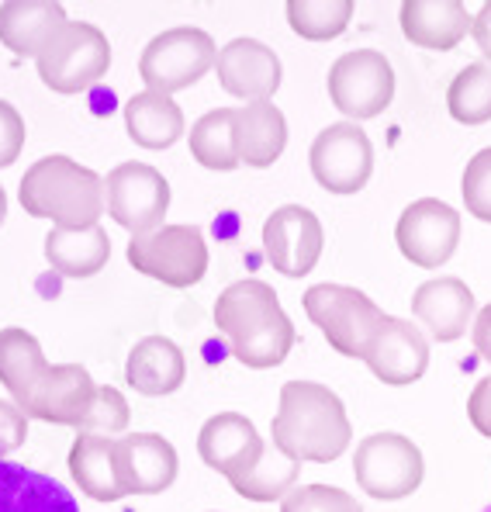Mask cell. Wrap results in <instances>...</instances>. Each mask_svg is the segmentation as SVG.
Masks as SVG:
<instances>
[{"mask_svg": "<svg viewBox=\"0 0 491 512\" xmlns=\"http://www.w3.org/2000/svg\"><path fill=\"white\" fill-rule=\"evenodd\" d=\"M28 440V416L14 402L0 398V461L7 454H14L18 447H25Z\"/></svg>", "mask_w": 491, "mask_h": 512, "instance_id": "8d00e7d4", "label": "cell"}, {"mask_svg": "<svg viewBox=\"0 0 491 512\" xmlns=\"http://www.w3.org/2000/svg\"><path fill=\"white\" fill-rule=\"evenodd\" d=\"M215 329L225 336L232 357L249 371L281 367L294 346V322L267 281H236L215 301Z\"/></svg>", "mask_w": 491, "mask_h": 512, "instance_id": "6da1fadb", "label": "cell"}, {"mask_svg": "<svg viewBox=\"0 0 491 512\" xmlns=\"http://www.w3.org/2000/svg\"><path fill=\"white\" fill-rule=\"evenodd\" d=\"M215 73L225 94L239 97L246 104L270 101L281 87V59L260 39H232L215 56Z\"/></svg>", "mask_w": 491, "mask_h": 512, "instance_id": "9a60e30c", "label": "cell"}, {"mask_svg": "<svg viewBox=\"0 0 491 512\" xmlns=\"http://www.w3.org/2000/svg\"><path fill=\"white\" fill-rule=\"evenodd\" d=\"M298 471H301L298 461L284 457L274 443H267L260 464H256L246 478L232 481V488H236V495H243L246 502H281L294 488V481H298Z\"/></svg>", "mask_w": 491, "mask_h": 512, "instance_id": "1f68e13d", "label": "cell"}, {"mask_svg": "<svg viewBox=\"0 0 491 512\" xmlns=\"http://www.w3.org/2000/svg\"><path fill=\"white\" fill-rule=\"evenodd\" d=\"M364 364L370 367L377 381L391 384V388H405V384L419 381L429 367V343L409 319H395L388 315L381 333L370 343Z\"/></svg>", "mask_w": 491, "mask_h": 512, "instance_id": "ac0fdd59", "label": "cell"}, {"mask_svg": "<svg viewBox=\"0 0 491 512\" xmlns=\"http://www.w3.org/2000/svg\"><path fill=\"white\" fill-rule=\"evenodd\" d=\"M187 360L173 340L166 336H146L128 350L125 360V381L132 391L146 398H166L184 384Z\"/></svg>", "mask_w": 491, "mask_h": 512, "instance_id": "7402d4cb", "label": "cell"}, {"mask_svg": "<svg viewBox=\"0 0 491 512\" xmlns=\"http://www.w3.org/2000/svg\"><path fill=\"white\" fill-rule=\"evenodd\" d=\"M471 39L478 42L481 56H485V63L491 66V4H485L478 14H474V21H471Z\"/></svg>", "mask_w": 491, "mask_h": 512, "instance_id": "f35d334b", "label": "cell"}, {"mask_svg": "<svg viewBox=\"0 0 491 512\" xmlns=\"http://www.w3.org/2000/svg\"><path fill=\"white\" fill-rule=\"evenodd\" d=\"M308 167H312L319 187L329 194H357L367 187L370 173H374V146L370 135L353 122H336L322 128L312 142L308 153Z\"/></svg>", "mask_w": 491, "mask_h": 512, "instance_id": "8fae6325", "label": "cell"}, {"mask_svg": "<svg viewBox=\"0 0 491 512\" xmlns=\"http://www.w3.org/2000/svg\"><path fill=\"white\" fill-rule=\"evenodd\" d=\"M326 246V232L312 208L284 205L263 222V253L284 277H308Z\"/></svg>", "mask_w": 491, "mask_h": 512, "instance_id": "4fadbf2b", "label": "cell"}, {"mask_svg": "<svg viewBox=\"0 0 491 512\" xmlns=\"http://www.w3.org/2000/svg\"><path fill=\"white\" fill-rule=\"evenodd\" d=\"M111 256V239L104 225H90V229H52L45 236V260L56 274L63 277H94L104 270Z\"/></svg>", "mask_w": 491, "mask_h": 512, "instance_id": "484cf974", "label": "cell"}, {"mask_svg": "<svg viewBox=\"0 0 491 512\" xmlns=\"http://www.w3.org/2000/svg\"><path fill=\"white\" fill-rule=\"evenodd\" d=\"M474 14L460 0H405L398 11L405 39L422 45V49L450 52L471 35Z\"/></svg>", "mask_w": 491, "mask_h": 512, "instance_id": "ffe728a7", "label": "cell"}, {"mask_svg": "<svg viewBox=\"0 0 491 512\" xmlns=\"http://www.w3.org/2000/svg\"><path fill=\"white\" fill-rule=\"evenodd\" d=\"M0 512H80V506L49 474L0 461Z\"/></svg>", "mask_w": 491, "mask_h": 512, "instance_id": "cb8c5ba5", "label": "cell"}, {"mask_svg": "<svg viewBox=\"0 0 491 512\" xmlns=\"http://www.w3.org/2000/svg\"><path fill=\"white\" fill-rule=\"evenodd\" d=\"M474 350H478L481 360L491 364V301L474 315Z\"/></svg>", "mask_w": 491, "mask_h": 512, "instance_id": "ab89813d", "label": "cell"}, {"mask_svg": "<svg viewBox=\"0 0 491 512\" xmlns=\"http://www.w3.org/2000/svg\"><path fill=\"white\" fill-rule=\"evenodd\" d=\"M305 315L322 329V336L336 353L350 360H364L374 336L381 333L388 315L370 301L364 291L346 284H315L301 298Z\"/></svg>", "mask_w": 491, "mask_h": 512, "instance_id": "277c9868", "label": "cell"}, {"mask_svg": "<svg viewBox=\"0 0 491 512\" xmlns=\"http://www.w3.org/2000/svg\"><path fill=\"white\" fill-rule=\"evenodd\" d=\"M66 21V7L52 0H7L0 4V42L14 56L39 59Z\"/></svg>", "mask_w": 491, "mask_h": 512, "instance_id": "44dd1931", "label": "cell"}, {"mask_svg": "<svg viewBox=\"0 0 491 512\" xmlns=\"http://www.w3.org/2000/svg\"><path fill=\"white\" fill-rule=\"evenodd\" d=\"M353 0H287V25L308 42H332L346 32Z\"/></svg>", "mask_w": 491, "mask_h": 512, "instance_id": "f546056e", "label": "cell"}, {"mask_svg": "<svg viewBox=\"0 0 491 512\" xmlns=\"http://www.w3.org/2000/svg\"><path fill=\"white\" fill-rule=\"evenodd\" d=\"M18 201L32 218H49L56 229H90L104 215V177L70 156H42L25 170Z\"/></svg>", "mask_w": 491, "mask_h": 512, "instance_id": "3957f363", "label": "cell"}, {"mask_svg": "<svg viewBox=\"0 0 491 512\" xmlns=\"http://www.w3.org/2000/svg\"><path fill=\"white\" fill-rule=\"evenodd\" d=\"M128 419L132 416H128L125 395L118 388H111V384H104V388H97V402H94V409H90V416L80 433L115 436V433H125Z\"/></svg>", "mask_w": 491, "mask_h": 512, "instance_id": "e575fe53", "label": "cell"}, {"mask_svg": "<svg viewBox=\"0 0 491 512\" xmlns=\"http://www.w3.org/2000/svg\"><path fill=\"white\" fill-rule=\"evenodd\" d=\"M25 149V118L18 115L14 104L0 97V170H7Z\"/></svg>", "mask_w": 491, "mask_h": 512, "instance_id": "d590c367", "label": "cell"}, {"mask_svg": "<svg viewBox=\"0 0 491 512\" xmlns=\"http://www.w3.org/2000/svg\"><path fill=\"white\" fill-rule=\"evenodd\" d=\"M353 426L336 391L319 381H287L270 419V443L284 457L305 464H332L346 454Z\"/></svg>", "mask_w": 491, "mask_h": 512, "instance_id": "7a4b0ae2", "label": "cell"}, {"mask_svg": "<svg viewBox=\"0 0 491 512\" xmlns=\"http://www.w3.org/2000/svg\"><path fill=\"white\" fill-rule=\"evenodd\" d=\"M395 243L415 267L436 270L457 253L460 243V212L440 198H419L398 215Z\"/></svg>", "mask_w": 491, "mask_h": 512, "instance_id": "7c38bea8", "label": "cell"}, {"mask_svg": "<svg viewBox=\"0 0 491 512\" xmlns=\"http://www.w3.org/2000/svg\"><path fill=\"white\" fill-rule=\"evenodd\" d=\"M125 128L135 146L163 153L184 139V111L173 97L156 94V90H139L125 104Z\"/></svg>", "mask_w": 491, "mask_h": 512, "instance_id": "d4e9b609", "label": "cell"}, {"mask_svg": "<svg viewBox=\"0 0 491 512\" xmlns=\"http://www.w3.org/2000/svg\"><path fill=\"white\" fill-rule=\"evenodd\" d=\"M42 84L56 94H83L111 70V42L90 21H66L35 59Z\"/></svg>", "mask_w": 491, "mask_h": 512, "instance_id": "8992f818", "label": "cell"}, {"mask_svg": "<svg viewBox=\"0 0 491 512\" xmlns=\"http://www.w3.org/2000/svg\"><path fill=\"white\" fill-rule=\"evenodd\" d=\"M215 39L201 28L180 25L170 32L156 35L153 42L142 49L139 59V77L146 90L173 97L177 90H187L198 84L201 77L215 66Z\"/></svg>", "mask_w": 491, "mask_h": 512, "instance_id": "ba28073f", "label": "cell"}, {"mask_svg": "<svg viewBox=\"0 0 491 512\" xmlns=\"http://www.w3.org/2000/svg\"><path fill=\"white\" fill-rule=\"evenodd\" d=\"M467 419L481 436L491 440V374L474 384L471 398H467Z\"/></svg>", "mask_w": 491, "mask_h": 512, "instance_id": "74e56055", "label": "cell"}, {"mask_svg": "<svg viewBox=\"0 0 491 512\" xmlns=\"http://www.w3.org/2000/svg\"><path fill=\"white\" fill-rule=\"evenodd\" d=\"M128 267L166 288H194L208 274V246L198 225H160L128 239Z\"/></svg>", "mask_w": 491, "mask_h": 512, "instance_id": "5b68a950", "label": "cell"}, {"mask_svg": "<svg viewBox=\"0 0 491 512\" xmlns=\"http://www.w3.org/2000/svg\"><path fill=\"white\" fill-rule=\"evenodd\" d=\"M104 208L132 236L153 232L163 225L170 212V184L156 167L149 163H118L104 180Z\"/></svg>", "mask_w": 491, "mask_h": 512, "instance_id": "30bf717a", "label": "cell"}, {"mask_svg": "<svg viewBox=\"0 0 491 512\" xmlns=\"http://www.w3.org/2000/svg\"><path fill=\"white\" fill-rule=\"evenodd\" d=\"M45 371H49V360L42 353V343L28 329H0V384L11 391V402L18 409H25Z\"/></svg>", "mask_w": 491, "mask_h": 512, "instance_id": "83f0119b", "label": "cell"}, {"mask_svg": "<svg viewBox=\"0 0 491 512\" xmlns=\"http://www.w3.org/2000/svg\"><path fill=\"white\" fill-rule=\"evenodd\" d=\"M281 512H364V506L336 485H298L281 499Z\"/></svg>", "mask_w": 491, "mask_h": 512, "instance_id": "d6a6232c", "label": "cell"}, {"mask_svg": "<svg viewBox=\"0 0 491 512\" xmlns=\"http://www.w3.org/2000/svg\"><path fill=\"white\" fill-rule=\"evenodd\" d=\"M329 97L346 122L360 125L395 101V70L377 49L343 52L329 70Z\"/></svg>", "mask_w": 491, "mask_h": 512, "instance_id": "9c48e42d", "label": "cell"}, {"mask_svg": "<svg viewBox=\"0 0 491 512\" xmlns=\"http://www.w3.org/2000/svg\"><path fill=\"white\" fill-rule=\"evenodd\" d=\"M474 312V291L460 277H433L422 281L412 295V315L429 329V336L440 343H453L467 333Z\"/></svg>", "mask_w": 491, "mask_h": 512, "instance_id": "d6986e66", "label": "cell"}, {"mask_svg": "<svg viewBox=\"0 0 491 512\" xmlns=\"http://www.w3.org/2000/svg\"><path fill=\"white\" fill-rule=\"evenodd\" d=\"M236 149L239 163L253 170L274 167L287 146V118L274 101H256L236 108Z\"/></svg>", "mask_w": 491, "mask_h": 512, "instance_id": "603a6c76", "label": "cell"}, {"mask_svg": "<svg viewBox=\"0 0 491 512\" xmlns=\"http://www.w3.org/2000/svg\"><path fill=\"white\" fill-rule=\"evenodd\" d=\"M97 402V384L87 367L80 364H49L45 378L35 384L32 398L25 402L28 419H42L52 426H73L80 433L90 409Z\"/></svg>", "mask_w": 491, "mask_h": 512, "instance_id": "5bb4252c", "label": "cell"}, {"mask_svg": "<svg viewBox=\"0 0 491 512\" xmlns=\"http://www.w3.org/2000/svg\"><path fill=\"white\" fill-rule=\"evenodd\" d=\"M4 218H7V191H4V184H0V225H4Z\"/></svg>", "mask_w": 491, "mask_h": 512, "instance_id": "60d3db41", "label": "cell"}, {"mask_svg": "<svg viewBox=\"0 0 491 512\" xmlns=\"http://www.w3.org/2000/svg\"><path fill=\"white\" fill-rule=\"evenodd\" d=\"M236 108H215L201 115L191 128V156L205 170L229 173L239 167V149H236Z\"/></svg>", "mask_w": 491, "mask_h": 512, "instance_id": "f1b7e54d", "label": "cell"}, {"mask_svg": "<svg viewBox=\"0 0 491 512\" xmlns=\"http://www.w3.org/2000/svg\"><path fill=\"white\" fill-rule=\"evenodd\" d=\"M115 471L125 495H160L177 481L180 457L160 433H128L115 440Z\"/></svg>", "mask_w": 491, "mask_h": 512, "instance_id": "e0dca14e", "label": "cell"}, {"mask_svg": "<svg viewBox=\"0 0 491 512\" xmlns=\"http://www.w3.org/2000/svg\"><path fill=\"white\" fill-rule=\"evenodd\" d=\"M460 194H464L467 212L478 222L491 225V146L467 160V170L460 177Z\"/></svg>", "mask_w": 491, "mask_h": 512, "instance_id": "836d02e7", "label": "cell"}, {"mask_svg": "<svg viewBox=\"0 0 491 512\" xmlns=\"http://www.w3.org/2000/svg\"><path fill=\"white\" fill-rule=\"evenodd\" d=\"M353 478L377 502H398L412 495L426 478L422 450L402 433H374L357 443Z\"/></svg>", "mask_w": 491, "mask_h": 512, "instance_id": "52a82bcc", "label": "cell"}, {"mask_svg": "<svg viewBox=\"0 0 491 512\" xmlns=\"http://www.w3.org/2000/svg\"><path fill=\"white\" fill-rule=\"evenodd\" d=\"M447 111L460 125H485L491 122V66L471 63L450 80L447 87Z\"/></svg>", "mask_w": 491, "mask_h": 512, "instance_id": "4dcf8cb0", "label": "cell"}, {"mask_svg": "<svg viewBox=\"0 0 491 512\" xmlns=\"http://www.w3.org/2000/svg\"><path fill=\"white\" fill-rule=\"evenodd\" d=\"M70 474L80 485L83 495H90L94 502H118L125 499V488L118 485L115 471V440L97 433H77L70 447Z\"/></svg>", "mask_w": 491, "mask_h": 512, "instance_id": "4316f807", "label": "cell"}, {"mask_svg": "<svg viewBox=\"0 0 491 512\" xmlns=\"http://www.w3.org/2000/svg\"><path fill=\"white\" fill-rule=\"evenodd\" d=\"M263 450H267V443H263L260 429L249 423L243 412H218V416H211L198 433L201 461H205L211 471L225 474L229 485L246 478V474L260 464Z\"/></svg>", "mask_w": 491, "mask_h": 512, "instance_id": "2e32d148", "label": "cell"}]
</instances>
